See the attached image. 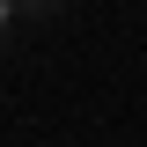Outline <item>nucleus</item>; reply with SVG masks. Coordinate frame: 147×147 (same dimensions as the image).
Listing matches in <instances>:
<instances>
[{
	"label": "nucleus",
	"mask_w": 147,
	"mask_h": 147,
	"mask_svg": "<svg viewBox=\"0 0 147 147\" xmlns=\"http://www.w3.org/2000/svg\"><path fill=\"white\" fill-rule=\"evenodd\" d=\"M15 7H59V0H15Z\"/></svg>",
	"instance_id": "obj_1"
},
{
	"label": "nucleus",
	"mask_w": 147,
	"mask_h": 147,
	"mask_svg": "<svg viewBox=\"0 0 147 147\" xmlns=\"http://www.w3.org/2000/svg\"><path fill=\"white\" fill-rule=\"evenodd\" d=\"M7 15H15V0H0V22H7Z\"/></svg>",
	"instance_id": "obj_2"
}]
</instances>
